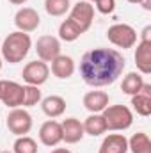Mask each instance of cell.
Masks as SVG:
<instances>
[{"instance_id":"obj_1","label":"cell","mask_w":151,"mask_h":153,"mask_svg":"<svg viewBox=\"0 0 151 153\" xmlns=\"http://www.w3.org/2000/svg\"><path fill=\"white\" fill-rule=\"evenodd\" d=\"M124 57L114 48H94L84 53L80 61V76L91 87H105L114 84L124 70Z\"/></svg>"},{"instance_id":"obj_2","label":"cell","mask_w":151,"mask_h":153,"mask_svg":"<svg viewBox=\"0 0 151 153\" xmlns=\"http://www.w3.org/2000/svg\"><path fill=\"white\" fill-rule=\"evenodd\" d=\"M32 48V39L27 32L14 30L7 34L2 43V59L9 64H18L21 62Z\"/></svg>"},{"instance_id":"obj_3","label":"cell","mask_w":151,"mask_h":153,"mask_svg":"<svg viewBox=\"0 0 151 153\" xmlns=\"http://www.w3.org/2000/svg\"><path fill=\"white\" fill-rule=\"evenodd\" d=\"M101 116L110 132H124L133 125V112L126 105H109Z\"/></svg>"},{"instance_id":"obj_4","label":"cell","mask_w":151,"mask_h":153,"mask_svg":"<svg viewBox=\"0 0 151 153\" xmlns=\"http://www.w3.org/2000/svg\"><path fill=\"white\" fill-rule=\"evenodd\" d=\"M107 38L117 48H133L137 43V30L128 23H114L107 30Z\"/></svg>"},{"instance_id":"obj_5","label":"cell","mask_w":151,"mask_h":153,"mask_svg":"<svg viewBox=\"0 0 151 153\" xmlns=\"http://www.w3.org/2000/svg\"><path fill=\"white\" fill-rule=\"evenodd\" d=\"M68 20H71L76 27L80 29V32H87L93 25L94 20V5L87 0H80L70 9V16Z\"/></svg>"},{"instance_id":"obj_6","label":"cell","mask_w":151,"mask_h":153,"mask_svg":"<svg viewBox=\"0 0 151 153\" xmlns=\"http://www.w3.org/2000/svg\"><path fill=\"white\" fill-rule=\"evenodd\" d=\"M25 87L13 80H0V102L9 109L23 107Z\"/></svg>"},{"instance_id":"obj_7","label":"cell","mask_w":151,"mask_h":153,"mask_svg":"<svg viewBox=\"0 0 151 153\" xmlns=\"http://www.w3.org/2000/svg\"><path fill=\"white\" fill-rule=\"evenodd\" d=\"M7 128H9V132L14 134L16 137L27 135V134L32 130V116L29 114L25 109H21V107L13 109V111L7 114Z\"/></svg>"},{"instance_id":"obj_8","label":"cell","mask_w":151,"mask_h":153,"mask_svg":"<svg viewBox=\"0 0 151 153\" xmlns=\"http://www.w3.org/2000/svg\"><path fill=\"white\" fill-rule=\"evenodd\" d=\"M36 53L39 61L52 62L57 55H61V39L50 34H44L36 41Z\"/></svg>"},{"instance_id":"obj_9","label":"cell","mask_w":151,"mask_h":153,"mask_svg":"<svg viewBox=\"0 0 151 153\" xmlns=\"http://www.w3.org/2000/svg\"><path fill=\"white\" fill-rule=\"evenodd\" d=\"M48 75H50V68L43 61H32V62H29L23 68V71H21V76L27 82V85H38V87L43 85L48 80Z\"/></svg>"},{"instance_id":"obj_10","label":"cell","mask_w":151,"mask_h":153,"mask_svg":"<svg viewBox=\"0 0 151 153\" xmlns=\"http://www.w3.org/2000/svg\"><path fill=\"white\" fill-rule=\"evenodd\" d=\"M39 141H41V144H44L48 148H53L59 143H62V128H61V123L55 121V119L44 121L41 125V128H39Z\"/></svg>"},{"instance_id":"obj_11","label":"cell","mask_w":151,"mask_h":153,"mask_svg":"<svg viewBox=\"0 0 151 153\" xmlns=\"http://www.w3.org/2000/svg\"><path fill=\"white\" fill-rule=\"evenodd\" d=\"M41 23V18H39L38 11L32 9V7H21L16 14H14V25L18 30L21 32H34Z\"/></svg>"},{"instance_id":"obj_12","label":"cell","mask_w":151,"mask_h":153,"mask_svg":"<svg viewBox=\"0 0 151 153\" xmlns=\"http://www.w3.org/2000/svg\"><path fill=\"white\" fill-rule=\"evenodd\" d=\"M61 128H62V141L68 143V144H76L84 139L85 132H84V125L80 119L76 117H66L62 123H61Z\"/></svg>"},{"instance_id":"obj_13","label":"cell","mask_w":151,"mask_h":153,"mask_svg":"<svg viewBox=\"0 0 151 153\" xmlns=\"http://www.w3.org/2000/svg\"><path fill=\"white\" fill-rule=\"evenodd\" d=\"M84 107L91 114H101L109 107V94L105 91H89L84 94Z\"/></svg>"},{"instance_id":"obj_14","label":"cell","mask_w":151,"mask_h":153,"mask_svg":"<svg viewBox=\"0 0 151 153\" xmlns=\"http://www.w3.org/2000/svg\"><path fill=\"white\" fill-rule=\"evenodd\" d=\"M132 107L139 116L148 117L151 114V84L144 82L142 89L132 96Z\"/></svg>"},{"instance_id":"obj_15","label":"cell","mask_w":151,"mask_h":153,"mask_svg":"<svg viewBox=\"0 0 151 153\" xmlns=\"http://www.w3.org/2000/svg\"><path fill=\"white\" fill-rule=\"evenodd\" d=\"M128 152V139L123 134H109L101 144L98 153H126Z\"/></svg>"},{"instance_id":"obj_16","label":"cell","mask_w":151,"mask_h":153,"mask_svg":"<svg viewBox=\"0 0 151 153\" xmlns=\"http://www.w3.org/2000/svg\"><path fill=\"white\" fill-rule=\"evenodd\" d=\"M135 64L141 75L151 73V41H139L135 50Z\"/></svg>"},{"instance_id":"obj_17","label":"cell","mask_w":151,"mask_h":153,"mask_svg":"<svg viewBox=\"0 0 151 153\" xmlns=\"http://www.w3.org/2000/svg\"><path fill=\"white\" fill-rule=\"evenodd\" d=\"M52 73L53 76L61 78V80H66L70 76H73L75 73V61L70 57V55H57L53 61H52Z\"/></svg>"},{"instance_id":"obj_18","label":"cell","mask_w":151,"mask_h":153,"mask_svg":"<svg viewBox=\"0 0 151 153\" xmlns=\"http://www.w3.org/2000/svg\"><path fill=\"white\" fill-rule=\"evenodd\" d=\"M41 109H43V112L48 117L55 119V117L64 114V111H66V100L62 96H59V94H50V96H46V98L41 100Z\"/></svg>"},{"instance_id":"obj_19","label":"cell","mask_w":151,"mask_h":153,"mask_svg":"<svg viewBox=\"0 0 151 153\" xmlns=\"http://www.w3.org/2000/svg\"><path fill=\"white\" fill-rule=\"evenodd\" d=\"M82 125H84V132L91 137H98L107 132V125L101 114H91Z\"/></svg>"},{"instance_id":"obj_20","label":"cell","mask_w":151,"mask_h":153,"mask_svg":"<svg viewBox=\"0 0 151 153\" xmlns=\"http://www.w3.org/2000/svg\"><path fill=\"white\" fill-rule=\"evenodd\" d=\"M142 85H144L142 75L137 73V71H130L121 82V91L124 94H128V96H133V94H137L142 89Z\"/></svg>"},{"instance_id":"obj_21","label":"cell","mask_w":151,"mask_h":153,"mask_svg":"<svg viewBox=\"0 0 151 153\" xmlns=\"http://www.w3.org/2000/svg\"><path fill=\"white\" fill-rule=\"evenodd\" d=\"M128 150L132 153H151V141L148 134L137 132L128 139Z\"/></svg>"},{"instance_id":"obj_22","label":"cell","mask_w":151,"mask_h":153,"mask_svg":"<svg viewBox=\"0 0 151 153\" xmlns=\"http://www.w3.org/2000/svg\"><path fill=\"white\" fill-rule=\"evenodd\" d=\"M80 36H82L80 29L76 27L71 20L66 18V20L59 25V39H62V41H66V43H73V41H76Z\"/></svg>"},{"instance_id":"obj_23","label":"cell","mask_w":151,"mask_h":153,"mask_svg":"<svg viewBox=\"0 0 151 153\" xmlns=\"http://www.w3.org/2000/svg\"><path fill=\"white\" fill-rule=\"evenodd\" d=\"M71 2L70 0H44V11L50 16H62L70 11Z\"/></svg>"},{"instance_id":"obj_24","label":"cell","mask_w":151,"mask_h":153,"mask_svg":"<svg viewBox=\"0 0 151 153\" xmlns=\"http://www.w3.org/2000/svg\"><path fill=\"white\" fill-rule=\"evenodd\" d=\"M13 153H38V143L29 135H20L13 144Z\"/></svg>"},{"instance_id":"obj_25","label":"cell","mask_w":151,"mask_h":153,"mask_svg":"<svg viewBox=\"0 0 151 153\" xmlns=\"http://www.w3.org/2000/svg\"><path fill=\"white\" fill-rule=\"evenodd\" d=\"M25 87V98H23V107H34L41 102V91L38 85H23Z\"/></svg>"},{"instance_id":"obj_26","label":"cell","mask_w":151,"mask_h":153,"mask_svg":"<svg viewBox=\"0 0 151 153\" xmlns=\"http://www.w3.org/2000/svg\"><path fill=\"white\" fill-rule=\"evenodd\" d=\"M96 11L101 14H112L115 9V0H96Z\"/></svg>"},{"instance_id":"obj_27","label":"cell","mask_w":151,"mask_h":153,"mask_svg":"<svg viewBox=\"0 0 151 153\" xmlns=\"http://www.w3.org/2000/svg\"><path fill=\"white\" fill-rule=\"evenodd\" d=\"M141 41H151V25L144 27V30L141 32Z\"/></svg>"},{"instance_id":"obj_28","label":"cell","mask_w":151,"mask_h":153,"mask_svg":"<svg viewBox=\"0 0 151 153\" xmlns=\"http://www.w3.org/2000/svg\"><path fill=\"white\" fill-rule=\"evenodd\" d=\"M52 153H71L68 148H55V150H52Z\"/></svg>"},{"instance_id":"obj_29","label":"cell","mask_w":151,"mask_h":153,"mask_svg":"<svg viewBox=\"0 0 151 153\" xmlns=\"http://www.w3.org/2000/svg\"><path fill=\"white\" fill-rule=\"evenodd\" d=\"M13 5H23V4H27L29 0H9Z\"/></svg>"},{"instance_id":"obj_30","label":"cell","mask_w":151,"mask_h":153,"mask_svg":"<svg viewBox=\"0 0 151 153\" xmlns=\"http://www.w3.org/2000/svg\"><path fill=\"white\" fill-rule=\"evenodd\" d=\"M141 5L146 9V11H150L151 9V5H150V0H141Z\"/></svg>"},{"instance_id":"obj_31","label":"cell","mask_w":151,"mask_h":153,"mask_svg":"<svg viewBox=\"0 0 151 153\" xmlns=\"http://www.w3.org/2000/svg\"><path fill=\"white\" fill-rule=\"evenodd\" d=\"M126 2H130V4H141V0H126Z\"/></svg>"},{"instance_id":"obj_32","label":"cell","mask_w":151,"mask_h":153,"mask_svg":"<svg viewBox=\"0 0 151 153\" xmlns=\"http://www.w3.org/2000/svg\"><path fill=\"white\" fill-rule=\"evenodd\" d=\"M0 70H2V55H0Z\"/></svg>"},{"instance_id":"obj_33","label":"cell","mask_w":151,"mask_h":153,"mask_svg":"<svg viewBox=\"0 0 151 153\" xmlns=\"http://www.w3.org/2000/svg\"><path fill=\"white\" fill-rule=\"evenodd\" d=\"M0 153H13V152H7V150H5V152H0Z\"/></svg>"},{"instance_id":"obj_34","label":"cell","mask_w":151,"mask_h":153,"mask_svg":"<svg viewBox=\"0 0 151 153\" xmlns=\"http://www.w3.org/2000/svg\"><path fill=\"white\" fill-rule=\"evenodd\" d=\"M87 2H91V4H93V2H96V0H87Z\"/></svg>"}]
</instances>
